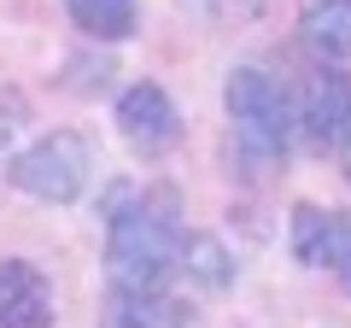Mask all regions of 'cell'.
Segmentation results:
<instances>
[{"label": "cell", "mask_w": 351, "mask_h": 328, "mask_svg": "<svg viewBox=\"0 0 351 328\" xmlns=\"http://www.w3.org/2000/svg\"><path fill=\"white\" fill-rule=\"evenodd\" d=\"M112 235H106V270H112L117 288H164L176 264H182V205H176L170 188H152V194H129L123 211L106 217Z\"/></svg>", "instance_id": "1"}, {"label": "cell", "mask_w": 351, "mask_h": 328, "mask_svg": "<svg viewBox=\"0 0 351 328\" xmlns=\"http://www.w3.org/2000/svg\"><path fill=\"white\" fill-rule=\"evenodd\" d=\"M88 176H94V147L76 129H53V135L29 141L6 164V182L18 194H29V200H41V205H71L88 188Z\"/></svg>", "instance_id": "2"}, {"label": "cell", "mask_w": 351, "mask_h": 328, "mask_svg": "<svg viewBox=\"0 0 351 328\" xmlns=\"http://www.w3.org/2000/svg\"><path fill=\"white\" fill-rule=\"evenodd\" d=\"M223 106H228L234 135L246 141V147H263V152H281L287 135H293V124H299V106L287 100V89H281L269 71H258V65H234V71H228Z\"/></svg>", "instance_id": "3"}, {"label": "cell", "mask_w": 351, "mask_h": 328, "mask_svg": "<svg viewBox=\"0 0 351 328\" xmlns=\"http://www.w3.org/2000/svg\"><path fill=\"white\" fill-rule=\"evenodd\" d=\"M112 124H117V135L129 141V152H141V159H158V152H170L176 141H182V112H176V100L158 82H129V89L117 94Z\"/></svg>", "instance_id": "4"}, {"label": "cell", "mask_w": 351, "mask_h": 328, "mask_svg": "<svg viewBox=\"0 0 351 328\" xmlns=\"http://www.w3.org/2000/svg\"><path fill=\"white\" fill-rule=\"evenodd\" d=\"M299 129L311 147H339L351 129V76L339 71V65L322 59V71L304 82L299 94Z\"/></svg>", "instance_id": "5"}, {"label": "cell", "mask_w": 351, "mask_h": 328, "mask_svg": "<svg viewBox=\"0 0 351 328\" xmlns=\"http://www.w3.org/2000/svg\"><path fill=\"white\" fill-rule=\"evenodd\" d=\"M0 328H53V288L29 258H0Z\"/></svg>", "instance_id": "6"}, {"label": "cell", "mask_w": 351, "mask_h": 328, "mask_svg": "<svg viewBox=\"0 0 351 328\" xmlns=\"http://www.w3.org/2000/svg\"><path fill=\"white\" fill-rule=\"evenodd\" d=\"M188 305L164 288H117L106 293V311H100V328H188Z\"/></svg>", "instance_id": "7"}, {"label": "cell", "mask_w": 351, "mask_h": 328, "mask_svg": "<svg viewBox=\"0 0 351 328\" xmlns=\"http://www.w3.org/2000/svg\"><path fill=\"white\" fill-rule=\"evenodd\" d=\"M299 41L316 53V59H328V65L351 59V0H304Z\"/></svg>", "instance_id": "8"}, {"label": "cell", "mask_w": 351, "mask_h": 328, "mask_svg": "<svg viewBox=\"0 0 351 328\" xmlns=\"http://www.w3.org/2000/svg\"><path fill=\"white\" fill-rule=\"evenodd\" d=\"M64 12L94 41H129L135 36V0H64Z\"/></svg>", "instance_id": "9"}, {"label": "cell", "mask_w": 351, "mask_h": 328, "mask_svg": "<svg viewBox=\"0 0 351 328\" xmlns=\"http://www.w3.org/2000/svg\"><path fill=\"white\" fill-rule=\"evenodd\" d=\"M328 235H334V211L322 205H293V258L311 270H328Z\"/></svg>", "instance_id": "10"}, {"label": "cell", "mask_w": 351, "mask_h": 328, "mask_svg": "<svg viewBox=\"0 0 351 328\" xmlns=\"http://www.w3.org/2000/svg\"><path fill=\"white\" fill-rule=\"evenodd\" d=\"M182 270H188L199 288H211V293H223L228 281H234V258H228L223 240H211V235H188V246H182Z\"/></svg>", "instance_id": "11"}, {"label": "cell", "mask_w": 351, "mask_h": 328, "mask_svg": "<svg viewBox=\"0 0 351 328\" xmlns=\"http://www.w3.org/2000/svg\"><path fill=\"white\" fill-rule=\"evenodd\" d=\"M188 12L211 18V24H252V18L263 12V0H182Z\"/></svg>", "instance_id": "12"}, {"label": "cell", "mask_w": 351, "mask_h": 328, "mask_svg": "<svg viewBox=\"0 0 351 328\" xmlns=\"http://www.w3.org/2000/svg\"><path fill=\"white\" fill-rule=\"evenodd\" d=\"M328 270L351 288V211H334V235H328Z\"/></svg>", "instance_id": "13"}, {"label": "cell", "mask_w": 351, "mask_h": 328, "mask_svg": "<svg viewBox=\"0 0 351 328\" xmlns=\"http://www.w3.org/2000/svg\"><path fill=\"white\" fill-rule=\"evenodd\" d=\"M339 159H346V176H351V129H346V141H339Z\"/></svg>", "instance_id": "14"}]
</instances>
